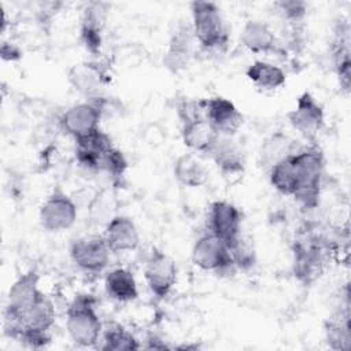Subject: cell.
I'll list each match as a JSON object with an SVG mask.
<instances>
[{"mask_svg":"<svg viewBox=\"0 0 351 351\" xmlns=\"http://www.w3.org/2000/svg\"><path fill=\"white\" fill-rule=\"evenodd\" d=\"M245 75L255 86L263 90L278 89L287 81V75L281 67L265 60L251 63L245 70Z\"/></svg>","mask_w":351,"mask_h":351,"instance_id":"28","label":"cell"},{"mask_svg":"<svg viewBox=\"0 0 351 351\" xmlns=\"http://www.w3.org/2000/svg\"><path fill=\"white\" fill-rule=\"evenodd\" d=\"M192 30L195 40L206 51H225L229 44V29L221 8L213 1L191 3Z\"/></svg>","mask_w":351,"mask_h":351,"instance_id":"4","label":"cell"},{"mask_svg":"<svg viewBox=\"0 0 351 351\" xmlns=\"http://www.w3.org/2000/svg\"><path fill=\"white\" fill-rule=\"evenodd\" d=\"M226 247L229 250V254H230L232 261L237 270L247 271L255 266L256 251H255V245H254V241L251 237L240 233Z\"/></svg>","mask_w":351,"mask_h":351,"instance_id":"31","label":"cell"},{"mask_svg":"<svg viewBox=\"0 0 351 351\" xmlns=\"http://www.w3.org/2000/svg\"><path fill=\"white\" fill-rule=\"evenodd\" d=\"M204 117L219 136H236L243 125V115L239 108L222 96L204 99Z\"/></svg>","mask_w":351,"mask_h":351,"instance_id":"16","label":"cell"},{"mask_svg":"<svg viewBox=\"0 0 351 351\" xmlns=\"http://www.w3.org/2000/svg\"><path fill=\"white\" fill-rule=\"evenodd\" d=\"M192 262L206 271L218 276H233L236 266L226 244L210 232L199 236L192 247Z\"/></svg>","mask_w":351,"mask_h":351,"instance_id":"7","label":"cell"},{"mask_svg":"<svg viewBox=\"0 0 351 351\" xmlns=\"http://www.w3.org/2000/svg\"><path fill=\"white\" fill-rule=\"evenodd\" d=\"M350 25L340 18L333 26V38L330 45V58L340 89L350 92L351 86V49H350Z\"/></svg>","mask_w":351,"mask_h":351,"instance_id":"15","label":"cell"},{"mask_svg":"<svg viewBox=\"0 0 351 351\" xmlns=\"http://www.w3.org/2000/svg\"><path fill=\"white\" fill-rule=\"evenodd\" d=\"M69 81L75 90L93 99L100 95V89L107 84L108 74L99 62H81L69 70Z\"/></svg>","mask_w":351,"mask_h":351,"instance_id":"19","label":"cell"},{"mask_svg":"<svg viewBox=\"0 0 351 351\" xmlns=\"http://www.w3.org/2000/svg\"><path fill=\"white\" fill-rule=\"evenodd\" d=\"M110 5L103 1H90L82 11L80 36L84 47L97 55L103 43V32L106 27Z\"/></svg>","mask_w":351,"mask_h":351,"instance_id":"17","label":"cell"},{"mask_svg":"<svg viewBox=\"0 0 351 351\" xmlns=\"http://www.w3.org/2000/svg\"><path fill=\"white\" fill-rule=\"evenodd\" d=\"M128 169V159L123 152L117 147H112L101 160V170L107 171L114 180H121Z\"/></svg>","mask_w":351,"mask_h":351,"instance_id":"33","label":"cell"},{"mask_svg":"<svg viewBox=\"0 0 351 351\" xmlns=\"http://www.w3.org/2000/svg\"><path fill=\"white\" fill-rule=\"evenodd\" d=\"M38 271L36 269H30L21 274L10 287L7 306L4 310V333L8 337L18 339L22 326V315L43 292L38 288Z\"/></svg>","mask_w":351,"mask_h":351,"instance_id":"6","label":"cell"},{"mask_svg":"<svg viewBox=\"0 0 351 351\" xmlns=\"http://www.w3.org/2000/svg\"><path fill=\"white\" fill-rule=\"evenodd\" d=\"M174 178L184 186L199 188L207 182L208 173L204 165L192 152L180 155L173 166Z\"/></svg>","mask_w":351,"mask_h":351,"instance_id":"27","label":"cell"},{"mask_svg":"<svg viewBox=\"0 0 351 351\" xmlns=\"http://www.w3.org/2000/svg\"><path fill=\"white\" fill-rule=\"evenodd\" d=\"M336 248L337 244L322 233L302 232L292 244V273L295 278L306 287L314 284L336 255Z\"/></svg>","mask_w":351,"mask_h":351,"instance_id":"1","label":"cell"},{"mask_svg":"<svg viewBox=\"0 0 351 351\" xmlns=\"http://www.w3.org/2000/svg\"><path fill=\"white\" fill-rule=\"evenodd\" d=\"M112 252L133 251L140 244V234L134 222L126 215H114L103 233Z\"/></svg>","mask_w":351,"mask_h":351,"instance_id":"21","label":"cell"},{"mask_svg":"<svg viewBox=\"0 0 351 351\" xmlns=\"http://www.w3.org/2000/svg\"><path fill=\"white\" fill-rule=\"evenodd\" d=\"M287 117L292 128L310 143L315 141L325 121L322 106L310 92H303L298 97L295 108L291 110Z\"/></svg>","mask_w":351,"mask_h":351,"instance_id":"12","label":"cell"},{"mask_svg":"<svg viewBox=\"0 0 351 351\" xmlns=\"http://www.w3.org/2000/svg\"><path fill=\"white\" fill-rule=\"evenodd\" d=\"M77 162L86 170L100 171L103 156L114 147L111 137L100 128L74 138Z\"/></svg>","mask_w":351,"mask_h":351,"instance_id":"18","label":"cell"},{"mask_svg":"<svg viewBox=\"0 0 351 351\" xmlns=\"http://www.w3.org/2000/svg\"><path fill=\"white\" fill-rule=\"evenodd\" d=\"M208 156L225 177L239 176L245 169V154L234 136H219Z\"/></svg>","mask_w":351,"mask_h":351,"instance_id":"20","label":"cell"},{"mask_svg":"<svg viewBox=\"0 0 351 351\" xmlns=\"http://www.w3.org/2000/svg\"><path fill=\"white\" fill-rule=\"evenodd\" d=\"M110 250L104 236L80 237L70 244L73 263L86 273H100L110 263Z\"/></svg>","mask_w":351,"mask_h":351,"instance_id":"11","label":"cell"},{"mask_svg":"<svg viewBox=\"0 0 351 351\" xmlns=\"http://www.w3.org/2000/svg\"><path fill=\"white\" fill-rule=\"evenodd\" d=\"M66 329L73 343L80 347L97 344L103 326L92 295L81 293L71 300L66 310Z\"/></svg>","mask_w":351,"mask_h":351,"instance_id":"5","label":"cell"},{"mask_svg":"<svg viewBox=\"0 0 351 351\" xmlns=\"http://www.w3.org/2000/svg\"><path fill=\"white\" fill-rule=\"evenodd\" d=\"M243 214L233 203L215 200L208 207L207 232L221 239L226 245L241 233Z\"/></svg>","mask_w":351,"mask_h":351,"instance_id":"13","label":"cell"},{"mask_svg":"<svg viewBox=\"0 0 351 351\" xmlns=\"http://www.w3.org/2000/svg\"><path fill=\"white\" fill-rule=\"evenodd\" d=\"M176 111L184 144L193 152L208 155L219 134L204 117V100L181 99L177 101Z\"/></svg>","mask_w":351,"mask_h":351,"instance_id":"3","label":"cell"},{"mask_svg":"<svg viewBox=\"0 0 351 351\" xmlns=\"http://www.w3.org/2000/svg\"><path fill=\"white\" fill-rule=\"evenodd\" d=\"M193 41L192 25L185 21L177 23L170 34L167 51L163 56V64L170 73H181L189 66L193 56Z\"/></svg>","mask_w":351,"mask_h":351,"instance_id":"14","label":"cell"},{"mask_svg":"<svg viewBox=\"0 0 351 351\" xmlns=\"http://www.w3.org/2000/svg\"><path fill=\"white\" fill-rule=\"evenodd\" d=\"M55 318L56 311L52 300L41 292L37 300L22 315V326L18 339L23 333H51V329L55 325Z\"/></svg>","mask_w":351,"mask_h":351,"instance_id":"22","label":"cell"},{"mask_svg":"<svg viewBox=\"0 0 351 351\" xmlns=\"http://www.w3.org/2000/svg\"><path fill=\"white\" fill-rule=\"evenodd\" d=\"M326 344L336 351H348L351 347L350 300H346L340 310L328 317L324 322Z\"/></svg>","mask_w":351,"mask_h":351,"instance_id":"24","label":"cell"},{"mask_svg":"<svg viewBox=\"0 0 351 351\" xmlns=\"http://www.w3.org/2000/svg\"><path fill=\"white\" fill-rule=\"evenodd\" d=\"M240 41L254 53H271L278 51L277 37L271 27L263 21H247L241 29Z\"/></svg>","mask_w":351,"mask_h":351,"instance_id":"23","label":"cell"},{"mask_svg":"<svg viewBox=\"0 0 351 351\" xmlns=\"http://www.w3.org/2000/svg\"><path fill=\"white\" fill-rule=\"evenodd\" d=\"M148 350H165V348H170V346H167L162 339H159L155 335H151L147 337V344L144 346Z\"/></svg>","mask_w":351,"mask_h":351,"instance_id":"35","label":"cell"},{"mask_svg":"<svg viewBox=\"0 0 351 351\" xmlns=\"http://www.w3.org/2000/svg\"><path fill=\"white\" fill-rule=\"evenodd\" d=\"M0 55H1V59L3 60H7V62H15L18 59H21L22 56V52L21 49L18 48V45L12 44V43H3L1 47H0Z\"/></svg>","mask_w":351,"mask_h":351,"instance_id":"34","label":"cell"},{"mask_svg":"<svg viewBox=\"0 0 351 351\" xmlns=\"http://www.w3.org/2000/svg\"><path fill=\"white\" fill-rule=\"evenodd\" d=\"M296 149L295 141L289 136L284 134L282 132H276L262 143L258 163L263 170L269 171L276 163L285 159Z\"/></svg>","mask_w":351,"mask_h":351,"instance_id":"26","label":"cell"},{"mask_svg":"<svg viewBox=\"0 0 351 351\" xmlns=\"http://www.w3.org/2000/svg\"><path fill=\"white\" fill-rule=\"evenodd\" d=\"M274 7L293 32H298L307 14V3L302 0H280L274 3Z\"/></svg>","mask_w":351,"mask_h":351,"instance_id":"32","label":"cell"},{"mask_svg":"<svg viewBox=\"0 0 351 351\" xmlns=\"http://www.w3.org/2000/svg\"><path fill=\"white\" fill-rule=\"evenodd\" d=\"M176 348H178V350H197L199 346L197 344H181V346H177Z\"/></svg>","mask_w":351,"mask_h":351,"instance_id":"36","label":"cell"},{"mask_svg":"<svg viewBox=\"0 0 351 351\" xmlns=\"http://www.w3.org/2000/svg\"><path fill=\"white\" fill-rule=\"evenodd\" d=\"M100 348L104 351H136L141 346L132 332L118 324H112L103 332Z\"/></svg>","mask_w":351,"mask_h":351,"instance_id":"30","label":"cell"},{"mask_svg":"<svg viewBox=\"0 0 351 351\" xmlns=\"http://www.w3.org/2000/svg\"><path fill=\"white\" fill-rule=\"evenodd\" d=\"M104 289L111 299L121 303L133 302L138 296L134 274L125 267L112 269L106 274Z\"/></svg>","mask_w":351,"mask_h":351,"instance_id":"25","label":"cell"},{"mask_svg":"<svg viewBox=\"0 0 351 351\" xmlns=\"http://www.w3.org/2000/svg\"><path fill=\"white\" fill-rule=\"evenodd\" d=\"M106 104L107 100L103 96H97L69 107L60 117L62 129L73 138L99 129Z\"/></svg>","mask_w":351,"mask_h":351,"instance_id":"8","label":"cell"},{"mask_svg":"<svg viewBox=\"0 0 351 351\" xmlns=\"http://www.w3.org/2000/svg\"><path fill=\"white\" fill-rule=\"evenodd\" d=\"M296 174V188L292 197L306 210H313L319 203L325 156L321 147L314 141L298 148L292 154Z\"/></svg>","mask_w":351,"mask_h":351,"instance_id":"2","label":"cell"},{"mask_svg":"<svg viewBox=\"0 0 351 351\" xmlns=\"http://www.w3.org/2000/svg\"><path fill=\"white\" fill-rule=\"evenodd\" d=\"M144 278L156 299L167 298L177 281L174 261L166 252L154 247L144 266Z\"/></svg>","mask_w":351,"mask_h":351,"instance_id":"10","label":"cell"},{"mask_svg":"<svg viewBox=\"0 0 351 351\" xmlns=\"http://www.w3.org/2000/svg\"><path fill=\"white\" fill-rule=\"evenodd\" d=\"M77 206L60 188H55L41 204L38 211L40 225L47 232H62L74 225Z\"/></svg>","mask_w":351,"mask_h":351,"instance_id":"9","label":"cell"},{"mask_svg":"<svg viewBox=\"0 0 351 351\" xmlns=\"http://www.w3.org/2000/svg\"><path fill=\"white\" fill-rule=\"evenodd\" d=\"M269 181L271 186L287 196H292L296 188V174L292 162V154L276 163L269 171Z\"/></svg>","mask_w":351,"mask_h":351,"instance_id":"29","label":"cell"}]
</instances>
